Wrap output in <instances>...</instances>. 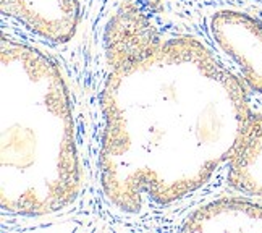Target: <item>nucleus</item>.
<instances>
[{"mask_svg": "<svg viewBox=\"0 0 262 233\" xmlns=\"http://www.w3.org/2000/svg\"><path fill=\"white\" fill-rule=\"evenodd\" d=\"M210 33L248 86L262 94V22L248 13L225 10L210 19Z\"/></svg>", "mask_w": 262, "mask_h": 233, "instance_id": "obj_1", "label": "nucleus"}, {"mask_svg": "<svg viewBox=\"0 0 262 233\" xmlns=\"http://www.w3.org/2000/svg\"><path fill=\"white\" fill-rule=\"evenodd\" d=\"M104 43L112 72H123L152 57L162 39L144 12L135 4H125L110 18Z\"/></svg>", "mask_w": 262, "mask_h": 233, "instance_id": "obj_2", "label": "nucleus"}, {"mask_svg": "<svg viewBox=\"0 0 262 233\" xmlns=\"http://www.w3.org/2000/svg\"><path fill=\"white\" fill-rule=\"evenodd\" d=\"M185 231H262V206L246 199L225 198L191 214Z\"/></svg>", "mask_w": 262, "mask_h": 233, "instance_id": "obj_3", "label": "nucleus"}, {"mask_svg": "<svg viewBox=\"0 0 262 233\" xmlns=\"http://www.w3.org/2000/svg\"><path fill=\"white\" fill-rule=\"evenodd\" d=\"M228 164L230 185L241 193L262 198V115H249Z\"/></svg>", "mask_w": 262, "mask_h": 233, "instance_id": "obj_4", "label": "nucleus"}]
</instances>
